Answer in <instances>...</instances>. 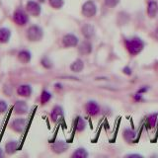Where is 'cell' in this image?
Segmentation results:
<instances>
[{
  "mask_svg": "<svg viewBox=\"0 0 158 158\" xmlns=\"http://www.w3.org/2000/svg\"><path fill=\"white\" fill-rule=\"evenodd\" d=\"M126 47L127 48L128 52L132 56L139 53L143 48H144V43H143L139 38H133L131 40H127L126 41Z\"/></svg>",
  "mask_w": 158,
  "mask_h": 158,
  "instance_id": "6da1fadb",
  "label": "cell"
},
{
  "mask_svg": "<svg viewBox=\"0 0 158 158\" xmlns=\"http://www.w3.org/2000/svg\"><path fill=\"white\" fill-rule=\"evenodd\" d=\"M44 36L43 29L39 26H32L27 31V38L31 42H39L41 41Z\"/></svg>",
  "mask_w": 158,
  "mask_h": 158,
  "instance_id": "7a4b0ae2",
  "label": "cell"
},
{
  "mask_svg": "<svg viewBox=\"0 0 158 158\" xmlns=\"http://www.w3.org/2000/svg\"><path fill=\"white\" fill-rule=\"evenodd\" d=\"M96 12H97V7H96L95 3L91 1V0H89V1L83 4V6H82L83 16H85L87 18H91V17L95 16Z\"/></svg>",
  "mask_w": 158,
  "mask_h": 158,
  "instance_id": "3957f363",
  "label": "cell"
},
{
  "mask_svg": "<svg viewBox=\"0 0 158 158\" xmlns=\"http://www.w3.org/2000/svg\"><path fill=\"white\" fill-rule=\"evenodd\" d=\"M13 18H14L15 23L18 24L19 26H24V25H26L29 21L28 15L25 13L23 10H17V11H15Z\"/></svg>",
  "mask_w": 158,
  "mask_h": 158,
  "instance_id": "277c9868",
  "label": "cell"
},
{
  "mask_svg": "<svg viewBox=\"0 0 158 158\" xmlns=\"http://www.w3.org/2000/svg\"><path fill=\"white\" fill-rule=\"evenodd\" d=\"M27 11L34 17H37L41 14V6L40 4L35 1H29L26 5Z\"/></svg>",
  "mask_w": 158,
  "mask_h": 158,
  "instance_id": "5b68a950",
  "label": "cell"
},
{
  "mask_svg": "<svg viewBox=\"0 0 158 158\" xmlns=\"http://www.w3.org/2000/svg\"><path fill=\"white\" fill-rule=\"evenodd\" d=\"M26 126H27V122L25 118H16L11 123L12 130L17 132H23L25 131V128H26Z\"/></svg>",
  "mask_w": 158,
  "mask_h": 158,
  "instance_id": "8992f818",
  "label": "cell"
},
{
  "mask_svg": "<svg viewBox=\"0 0 158 158\" xmlns=\"http://www.w3.org/2000/svg\"><path fill=\"white\" fill-rule=\"evenodd\" d=\"M62 44L64 47H75L78 44V38L72 34H67L62 38Z\"/></svg>",
  "mask_w": 158,
  "mask_h": 158,
  "instance_id": "52a82bcc",
  "label": "cell"
},
{
  "mask_svg": "<svg viewBox=\"0 0 158 158\" xmlns=\"http://www.w3.org/2000/svg\"><path fill=\"white\" fill-rule=\"evenodd\" d=\"M68 148V144L66 142H64L62 140H57L56 142L52 143V149L53 152L57 153V154H59V153H62L64 151H66Z\"/></svg>",
  "mask_w": 158,
  "mask_h": 158,
  "instance_id": "ba28073f",
  "label": "cell"
},
{
  "mask_svg": "<svg viewBox=\"0 0 158 158\" xmlns=\"http://www.w3.org/2000/svg\"><path fill=\"white\" fill-rule=\"evenodd\" d=\"M14 112L18 115H24L28 112V105L24 101H17L14 105Z\"/></svg>",
  "mask_w": 158,
  "mask_h": 158,
  "instance_id": "9c48e42d",
  "label": "cell"
},
{
  "mask_svg": "<svg viewBox=\"0 0 158 158\" xmlns=\"http://www.w3.org/2000/svg\"><path fill=\"white\" fill-rule=\"evenodd\" d=\"M86 111L90 116H96L99 113V111H100V108H99L96 102L90 101L86 104Z\"/></svg>",
  "mask_w": 158,
  "mask_h": 158,
  "instance_id": "30bf717a",
  "label": "cell"
},
{
  "mask_svg": "<svg viewBox=\"0 0 158 158\" xmlns=\"http://www.w3.org/2000/svg\"><path fill=\"white\" fill-rule=\"evenodd\" d=\"M63 118V110L60 106H56L52 111V118L53 122H58Z\"/></svg>",
  "mask_w": 158,
  "mask_h": 158,
  "instance_id": "8fae6325",
  "label": "cell"
},
{
  "mask_svg": "<svg viewBox=\"0 0 158 158\" xmlns=\"http://www.w3.org/2000/svg\"><path fill=\"white\" fill-rule=\"evenodd\" d=\"M81 32L83 34V36L86 39H90L94 36V34H95V29H94V27L91 24H86L82 27Z\"/></svg>",
  "mask_w": 158,
  "mask_h": 158,
  "instance_id": "7c38bea8",
  "label": "cell"
},
{
  "mask_svg": "<svg viewBox=\"0 0 158 158\" xmlns=\"http://www.w3.org/2000/svg\"><path fill=\"white\" fill-rule=\"evenodd\" d=\"M17 93L19 96L22 97H29L32 94V87L27 84H24V85L19 86L17 89Z\"/></svg>",
  "mask_w": 158,
  "mask_h": 158,
  "instance_id": "4fadbf2b",
  "label": "cell"
},
{
  "mask_svg": "<svg viewBox=\"0 0 158 158\" xmlns=\"http://www.w3.org/2000/svg\"><path fill=\"white\" fill-rule=\"evenodd\" d=\"M10 37H11V32L7 28H1L0 29V43L6 44L9 42Z\"/></svg>",
  "mask_w": 158,
  "mask_h": 158,
  "instance_id": "5bb4252c",
  "label": "cell"
},
{
  "mask_svg": "<svg viewBox=\"0 0 158 158\" xmlns=\"http://www.w3.org/2000/svg\"><path fill=\"white\" fill-rule=\"evenodd\" d=\"M79 52L82 54H89L92 52V44L88 41H84L79 46Z\"/></svg>",
  "mask_w": 158,
  "mask_h": 158,
  "instance_id": "9a60e30c",
  "label": "cell"
},
{
  "mask_svg": "<svg viewBox=\"0 0 158 158\" xmlns=\"http://www.w3.org/2000/svg\"><path fill=\"white\" fill-rule=\"evenodd\" d=\"M19 147L18 141H9L5 145V151L7 154H13L14 152H16Z\"/></svg>",
  "mask_w": 158,
  "mask_h": 158,
  "instance_id": "2e32d148",
  "label": "cell"
},
{
  "mask_svg": "<svg viewBox=\"0 0 158 158\" xmlns=\"http://www.w3.org/2000/svg\"><path fill=\"white\" fill-rule=\"evenodd\" d=\"M158 12V5L155 1H150L148 3V7H147V13L148 16L153 18L155 17V15Z\"/></svg>",
  "mask_w": 158,
  "mask_h": 158,
  "instance_id": "e0dca14e",
  "label": "cell"
},
{
  "mask_svg": "<svg viewBox=\"0 0 158 158\" xmlns=\"http://www.w3.org/2000/svg\"><path fill=\"white\" fill-rule=\"evenodd\" d=\"M31 58H32V56H31V53H30L28 51H21L18 53V59L22 63H28V62H30Z\"/></svg>",
  "mask_w": 158,
  "mask_h": 158,
  "instance_id": "ac0fdd59",
  "label": "cell"
},
{
  "mask_svg": "<svg viewBox=\"0 0 158 158\" xmlns=\"http://www.w3.org/2000/svg\"><path fill=\"white\" fill-rule=\"evenodd\" d=\"M83 68H84V63L81 59H76L70 65V69L73 72H80L82 71Z\"/></svg>",
  "mask_w": 158,
  "mask_h": 158,
  "instance_id": "d6986e66",
  "label": "cell"
},
{
  "mask_svg": "<svg viewBox=\"0 0 158 158\" xmlns=\"http://www.w3.org/2000/svg\"><path fill=\"white\" fill-rule=\"evenodd\" d=\"M87 156H88V153L84 148H78V149H76L72 154L73 158H86Z\"/></svg>",
  "mask_w": 158,
  "mask_h": 158,
  "instance_id": "ffe728a7",
  "label": "cell"
},
{
  "mask_svg": "<svg viewBox=\"0 0 158 158\" xmlns=\"http://www.w3.org/2000/svg\"><path fill=\"white\" fill-rule=\"evenodd\" d=\"M86 125H85V122L84 120L81 118V117H78L75 121V128L77 131H84V128H85Z\"/></svg>",
  "mask_w": 158,
  "mask_h": 158,
  "instance_id": "44dd1931",
  "label": "cell"
},
{
  "mask_svg": "<svg viewBox=\"0 0 158 158\" xmlns=\"http://www.w3.org/2000/svg\"><path fill=\"white\" fill-rule=\"evenodd\" d=\"M123 137L127 141H132L135 137V132L131 130H126L123 132Z\"/></svg>",
  "mask_w": 158,
  "mask_h": 158,
  "instance_id": "7402d4cb",
  "label": "cell"
},
{
  "mask_svg": "<svg viewBox=\"0 0 158 158\" xmlns=\"http://www.w3.org/2000/svg\"><path fill=\"white\" fill-rule=\"evenodd\" d=\"M48 1H49V4H51V6L56 9H60L64 4L63 0H48Z\"/></svg>",
  "mask_w": 158,
  "mask_h": 158,
  "instance_id": "603a6c76",
  "label": "cell"
},
{
  "mask_svg": "<svg viewBox=\"0 0 158 158\" xmlns=\"http://www.w3.org/2000/svg\"><path fill=\"white\" fill-rule=\"evenodd\" d=\"M52 98V94L48 92V91H43L42 92V95H41V101L43 104H46L48 103Z\"/></svg>",
  "mask_w": 158,
  "mask_h": 158,
  "instance_id": "cb8c5ba5",
  "label": "cell"
},
{
  "mask_svg": "<svg viewBox=\"0 0 158 158\" xmlns=\"http://www.w3.org/2000/svg\"><path fill=\"white\" fill-rule=\"evenodd\" d=\"M42 64H43V66L44 68H51L52 66V62L51 61V59H49L48 57H47V56H44L42 59Z\"/></svg>",
  "mask_w": 158,
  "mask_h": 158,
  "instance_id": "d4e9b609",
  "label": "cell"
},
{
  "mask_svg": "<svg viewBox=\"0 0 158 158\" xmlns=\"http://www.w3.org/2000/svg\"><path fill=\"white\" fill-rule=\"evenodd\" d=\"M156 122H157V115L156 114H154V115H152L148 118V125H149L150 127H154L156 125Z\"/></svg>",
  "mask_w": 158,
  "mask_h": 158,
  "instance_id": "484cf974",
  "label": "cell"
},
{
  "mask_svg": "<svg viewBox=\"0 0 158 158\" xmlns=\"http://www.w3.org/2000/svg\"><path fill=\"white\" fill-rule=\"evenodd\" d=\"M120 0H105V3L109 7H115L118 4Z\"/></svg>",
  "mask_w": 158,
  "mask_h": 158,
  "instance_id": "4316f807",
  "label": "cell"
},
{
  "mask_svg": "<svg viewBox=\"0 0 158 158\" xmlns=\"http://www.w3.org/2000/svg\"><path fill=\"white\" fill-rule=\"evenodd\" d=\"M7 110V104L4 101H0V114H3Z\"/></svg>",
  "mask_w": 158,
  "mask_h": 158,
  "instance_id": "83f0119b",
  "label": "cell"
},
{
  "mask_svg": "<svg viewBox=\"0 0 158 158\" xmlns=\"http://www.w3.org/2000/svg\"><path fill=\"white\" fill-rule=\"evenodd\" d=\"M123 72H125L126 74H127V75H131V68L130 67H125V68H123Z\"/></svg>",
  "mask_w": 158,
  "mask_h": 158,
  "instance_id": "f1b7e54d",
  "label": "cell"
},
{
  "mask_svg": "<svg viewBox=\"0 0 158 158\" xmlns=\"http://www.w3.org/2000/svg\"><path fill=\"white\" fill-rule=\"evenodd\" d=\"M127 157H138V158H140L141 155H139V154H130V155H127Z\"/></svg>",
  "mask_w": 158,
  "mask_h": 158,
  "instance_id": "f546056e",
  "label": "cell"
},
{
  "mask_svg": "<svg viewBox=\"0 0 158 158\" xmlns=\"http://www.w3.org/2000/svg\"><path fill=\"white\" fill-rule=\"evenodd\" d=\"M135 100H137V101L141 100V96L139 95V94H136V95L135 96Z\"/></svg>",
  "mask_w": 158,
  "mask_h": 158,
  "instance_id": "4dcf8cb0",
  "label": "cell"
},
{
  "mask_svg": "<svg viewBox=\"0 0 158 158\" xmlns=\"http://www.w3.org/2000/svg\"><path fill=\"white\" fill-rule=\"evenodd\" d=\"M147 89H148L147 87H145V88H142V89H140L139 91H138V93L140 94V93H142V92H146V91H147Z\"/></svg>",
  "mask_w": 158,
  "mask_h": 158,
  "instance_id": "1f68e13d",
  "label": "cell"
},
{
  "mask_svg": "<svg viewBox=\"0 0 158 158\" xmlns=\"http://www.w3.org/2000/svg\"><path fill=\"white\" fill-rule=\"evenodd\" d=\"M155 38L158 40V29H157L156 31H155Z\"/></svg>",
  "mask_w": 158,
  "mask_h": 158,
  "instance_id": "d6a6232c",
  "label": "cell"
},
{
  "mask_svg": "<svg viewBox=\"0 0 158 158\" xmlns=\"http://www.w3.org/2000/svg\"><path fill=\"white\" fill-rule=\"evenodd\" d=\"M3 156V152H2V149L0 148V157H2Z\"/></svg>",
  "mask_w": 158,
  "mask_h": 158,
  "instance_id": "836d02e7",
  "label": "cell"
}]
</instances>
